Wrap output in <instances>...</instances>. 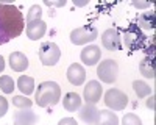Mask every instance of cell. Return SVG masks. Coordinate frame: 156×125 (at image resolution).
I'll use <instances>...</instances> for the list:
<instances>
[{"label":"cell","mask_w":156,"mask_h":125,"mask_svg":"<svg viewBox=\"0 0 156 125\" xmlns=\"http://www.w3.org/2000/svg\"><path fill=\"white\" fill-rule=\"evenodd\" d=\"M25 28V19L14 5H0V44H6L20 36Z\"/></svg>","instance_id":"cell-1"},{"label":"cell","mask_w":156,"mask_h":125,"mask_svg":"<svg viewBox=\"0 0 156 125\" xmlns=\"http://www.w3.org/2000/svg\"><path fill=\"white\" fill-rule=\"evenodd\" d=\"M34 100L37 106L47 108L55 106L61 100V88L55 81H42L37 86V91L34 92Z\"/></svg>","instance_id":"cell-2"},{"label":"cell","mask_w":156,"mask_h":125,"mask_svg":"<svg viewBox=\"0 0 156 125\" xmlns=\"http://www.w3.org/2000/svg\"><path fill=\"white\" fill-rule=\"evenodd\" d=\"M98 38V30L94 25H83V27H78L75 30H72L70 33V41L75 45H84L95 41Z\"/></svg>","instance_id":"cell-3"},{"label":"cell","mask_w":156,"mask_h":125,"mask_svg":"<svg viewBox=\"0 0 156 125\" xmlns=\"http://www.w3.org/2000/svg\"><path fill=\"white\" fill-rule=\"evenodd\" d=\"M37 55H39V59H41V62L44 66H55L61 58V50L55 42L48 41V42L41 44Z\"/></svg>","instance_id":"cell-4"},{"label":"cell","mask_w":156,"mask_h":125,"mask_svg":"<svg viewBox=\"0 0 156 125\" xmlns=\"http://www.w3.org/2000/svg\"><path fill=\"white\" fill-rule=\"evenodd\" d=\"M97 75L103 83H114L119 75V64L115 59H103L98 67H97Z\"/></svg>","instance_id":"cell-5"},{"label":"cell","mask_w":156,"mask_h":125,"mask_svg":"<svg viewBox=\"0 0 156 125\" xmlns=\"http://www.w3.org/2000/svg\"><path fill=\"white\" fill-rule=\"evenodd\" d=\"M105 105L111 111H122L128 105V95L122 92L120 89H109L105 94Z\"/></svg>","instance_id":"cell-6"},{"label":"cell","mask_w":156,"mask_h":125,"mask_svg":"<svg viewBox=\"0 0 156 125\" xmlns=\"http://www.w3.org/2000/svg\"><path fill=\"white\" fill-rule=\"evenodd\" d=\"M101 44L109 52H115L122 48V38L115 28H108L101 34Z\"/></svg>","instance_id":"cell-7"},{"label":"cell","mask_w":156,"mask_h":125,"mask_svg":"<svg viewBox=\"0 0 156 125\" xmlns=\"http://www.w3.org/2000/svg\"><path fill=\"white\" fill-rule=\"evenodd\" d=\"M144 41H145V36L139 31L137 25H131V27H128V30L125 31V45L129 50L140 48V45H142Z\"/></svg>","instance_id":"cell-8"},{"label":"cell","mask_w":156,"mask_h":125,"mask_svg":"<svg viewBox=\"0 0 156 125\" xmlns=\"http://www.w3.org/2000/svg\"><path fill=\"white\" fill-rule=\"evenodd\" d=\"M103 94V88L101 84L97 81V80H90L87 81V84L84 86V92H83V97L86 100V103H97L100 97Z\"/></svg>","instance_id":"cell-9"},{"label":"cell","mask_w":156,"mask_h":125,"mask_svg":"<svg viewBox=\"0 0 156 125\" xmlns=\"http://www.w3.org/2000/svg\"><path fill=\"white\" fill-rule=\"evenodd\" d=\"M78 116H80V119L84 123L95 125L97 117H98V109H97L95 103H84V105L80 106V109H78Z\"/></svg>","instance_id":"cell-10"},{"label":"cell","mask_w":156,"mask_h":125,"mask_svg":"<svg viewBox=\"0 0 156 125\" xmlns=\"http://www.w3.org/2000/svg\"><path fill=\"white\" fill-rule=\"evenodd\" d=\"M80 58L86 66H94L101 58V50H100L98 45H87L81 50Z\"/></svg>","instance_id":"cell-11"},{"label":"cell","mask_w":156,"mask_h":125,"mask_svg":"<svg viewBox=\"0 0 156 125\" xmlns=\"http://www.w3.org/2000/svg\"><path fill=\"white\" fill-rule=\"evenodd\" d=\"M67 80L73 84V86H81L86 80V70L81 64L78 62H73V64L69 66L67 69Z\"/></svg>","instance_id":"cell-12"},{"label":"cell","mask_w":156,"mask_h":125,"mask_svg":"<svg viewBox=\"0 0 156 125\" xmlns=\"http://www.w3.org/2000/svg\"><path fill=\"white\" fill-rule=\"evenodd\" d=\"M47 31V23L39 19V20H33V22H28L27 23V36L30 38L31 41H37L45 34Z\"/></svg>","instance_id":"cell-13"},{"label":"cell","mask_w":156,"mask_h":125,"mask_svg":"<svg viewBox=\"0 0 156 125\" xmlns=\"http://www.w3.org/2000/svg\"><path fill=\"white\" fill-rule=\"evenodd\" d=\"M9 67L14 72H23L28 69V58L22 52H12L9 55Z\"/></svg>","instance_id":"cell-14"},{"label":"cell","mask_w":156,"mask_h":125,"mask_svg":"<svg viewBox=\"0 0 156 125\" xmlns=\"http://www.w3.org/2000/svg\"><path fill=\"white\" fill-rule=\"evenodd\" d=\"M62 105L64 108H66L67 111L73 112V111H78L81 106V97L80 94H76V92H67L66 95H64L62 98Z\"/></svg>","instance_id":"cell-15"},{"label":"cell","mask_w":156,"mask_h":125,"mask_svg":"<svg viewBox=\"0 0 156 125\" xmlns=\"http://www.w3.org/2000/svg\"><path fill=\"white\" fill-rule=\"evenodd\" d=\"M95 125H119V117L111 109H100Z\"/></svg>","instance_id":"cell-16"},{"label":"cell","mask_w":156,"mask_h":125,"mask_svg":"<svg viewBox=\"0 0 156 125\" xmlns=\"http://www.w3.org/2000/svg\"><path fill=\"white\" fill-rule=\"evenodd\" d=\"M14 120L28 123V125H34L39 122V117L34 114L31 109H19L17 112H14Z\"/></svg>","instance_id":"cell-17"},{"label":"cell","mask_w":156,"mask_h":125,"mask_svg":"<svg viewBox=\"0 0 156 125\" xmlns=\"http://www.w3.org/2000/svg\"><path fill=\"white\" fill-rule=\"evenodd\" d=\"M17 88L23 95H30L34 92V80L28 75H20L17 80Z\"/></svg>","instance_id":"cell-18"},{"label":"cell","mask_w":156,"mask_h":125,"mask_svg":"<svg viewBox=\"0 0 156 125\" xmlns=\"http://www.w3.org/2000/svg\"><path fill=\"white\" fill-rule=\"evenodd\" d=\"M137 27L144 30H154V12H144L137 19Z\"/></svg>","instance_id":"cell-19"},{"label":"cell","mask_w":156,"mask_h":125,"mask_svg":"<svg viewBox=\"0 0 156 125\" xmlns=\"http://www.w3.org/2000/svg\"><path fill=\"white\" fill-rule=\"evenodd\" d=\"M139 70L144 75L145 78H154V64H153V58H145L142 59V62L139 64Z\"/></svg>","instance_id":"cell-20"},{"label":"cell","mask_w":156,"mask_h":125,"mask_svg":"<svg viewBox=\"0 0 156 125\" xmlns=\"http://www.w3.org/2000/svg\"><path fill=\"white\" fill-rule=\"evenodd\" d=\"M133 89H134V92H136V95L139 98H144V97H147V95L151 94V88L145 81H142V80L133 81Z\"/></svg>","instance_id":"cell-21"},{"label":"cell","mask_w":156,"mask_h":125,"mask_svg":"<svg viewBox=\"0 0 156 125\" xmlns=\"http://www.w3.org/2000/svg\"><path fill=\"white\" fill-rule=\"evenodd\" d=\"M12 105L19 109H30L33 102L27 97V95H14L12 97Z\"/></svg>","instance_id":"cell-22"},{"label":"cell","mask_w":156,"mask_h":125,"mask_svg":"<svg viewBox=\"0 0 156 125\" xmlns=\"http://www.w3.org/2000/svg\"><path fill=\"white\" fill-rule=\"evenodd\" d=\"M0 89L5 94H12V91H14V80L9 75H2L0 77Z\"/></svg>","instance_id":"cell-23"},{"label":"cell","mask_w":156,"mask_h":125,"mask_svg":"<svg viewBox=\"0 0 156 125\" xmlns=\"http://www.w3.org/2000/svg\"><path fill=\"white\" fill-rule=\"evenodd\" d=\"M42 16V8L39 6V5H33L30 6L28 12H27V23L28 22H33V20H39Z\"/></svg>","instance_id":"cell-24"},{"label":"cell","mask_w":156,"mask_h":125,"mask_svg":"<svg viewBox=\"0 0 156 125\" xmlns=\"http://www.w3.org/2000/svg\"><path fill=\"white\" fill-rule=\"evenodd\" d=\"M122 125H142V120L134 112H126L122 119Z\"/></svg>","instance_id":"cell-25"},{"label":"cell","mask_w":156,"mask_h":125,"mask_svg":"<svg viewBox=\"0 0 156 125\" xmlns=\"http://www.w3.org/2000/svg\"><path fill=\"white\" fill-rule=\"evenodd\" d=\"M8 112V100L0 95V117H3Z\"/></svg>","instance_id":"cell-26"},{"label":"cell","mask_w":156,"mask_h":125,"mask_svg":"<svg viewBox=\"0 0 156 125\" xmlns=\"http://www.w3.org/2000/svg\"><path fill=\"white\" fill-rule=\"evenodd\" d=\"M44 3L47 6H64L66 0H44Z\"/></svg>","instance_id":"cell-27"},{"label":"cell","mask_w":156,"mask_h":125,"mask_svg":"<svg viewBox=\"0 0 156 125\" xmlns=\"http://www.w3.org/2000/svg\"><path fill=\"white\" fill-rule=\"evenodd\" d=\"M58 125H78V123H76V120L73 117H64V119H61L58 122Z\"/></svg>","instance_id":"cell-28"},{"label":"cell","mask_w":156,"mask_h":125,"mask_svg":"<svg viewBox=\"0 0 156 125\" xmlns=\"http://www.w3.org/2000/svg\"><path fill=\"white\" fill-rule=\"evenodd\" d=\"M131 5L136 6V8H150V6H151L150 2H139V0H133Z\"/></svg>","instance_id":"cell-29"},{"label":"cell","mask_w":156,"mask_h":125,"mask_svg":"<svg viewBox=\"0 0 156 125\" xmlns=\"http://www.w3.org/2000/svg\"><path fill=\"white\" fill-rule=\"evenodd\" d=\"M147 108L154 109V94H151V95H150V98L147 100Z\"/></svg>","instance_id":"cell-30"},{"label":"cell","mask_w":156,"mask_h":125,"mask_svg":"<svg viewBox=\"0 0 156 125\" xmlns=\"http://www.w3.org/2000/svg\"><path fill=\"white\" fill-rule=\"evenodd\" d=\"M87 3H89V0H81V2H80V0H73V5L75 6H84Z\"/></svg>","instance_id":"cell-31"},{"label":"cell","mask_w":156,"mask_h":125,"mask_svg":"<svg viewBox=\"0 0 156 125\" xmlns=\"http://www.w3.org/2000/svg\"><path fill=\"white\" fill-rule=\"evenodd\" d=\"M3 69H5V59H3L2 55H0V72H3Z\"/></svg>","instance_id":"cell-32"},{"label":"cell","mask_w":156,"mask_h":125,"mask_svg":"<svg viewBox=\"0 0 156 125\" xmlns=\"http://www.w3.org/2000/svg\"><path fill=\"white\" fill-rule=\"evenodd\" d=\"M14 125H28V123H23V122H19V120H14Z\"/></svg>","instance_id":"cell-33"}]
</instances>
